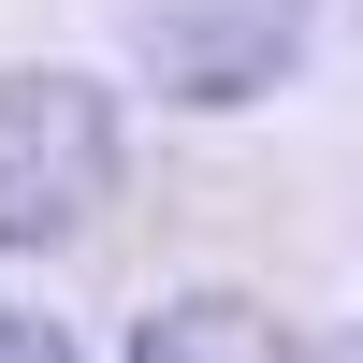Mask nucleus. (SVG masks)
I'll return each mask as SVG.
<instances>
[{
  "label": "nucleus",
  "mask_w": 363,
  "mask_h": 363,
  "mask_svg": "<svg viewBox=\"0 0 363 363\" xmlns=\"http://www.w3.org/2000/svg\"><path fill=\"white\" fill-rule=\"evenodd\" d=\"M116 189V102L87 73H0V247H58Z\"/></svg>",
  "instance_id": "f257e3e1"
},
{
  "label": "nucleus",
  "mask_w": 363,
  "mask_h": 363,
  "mask_svg": "<svg viewBox=\"0 0 363 363\" xmlns=\"http://www.w3.org/2000/svg\"><path fill=\"white\" fill-rule=\"evenodd\" d=\"M306 29H320V0H131L145 87L189 102V116H233V102H262V87H291Z\"/></svg>",
  "instance_id": "f03ea898"
},
{
  "label": "nucleus",
  "mask_w": 363,
  "mask_h": 363,
  "mask_svg": "<svg viewBox=\"0 0 363 363\" xmlns=\"http://www.w3.org/2000/svg\"><path fill=\"white\" fill-rule=\"evenodd\" d=\"M131 363H291V335L247 306V291H174V306L131 335Z\"/></svg>",
  "instance_id": "7ed1b4c3"
},
{
  "label": "nucleus",
  "mask_w": 363,
  "mask_h": 363,
  "mask_svg": "<svg viewBox=\"0 0 363 363\" xmlns=\"http://www.w3.org/2000/svg\"><path fill=\"white\" fill-rule=\"evenodd\" d=\"M0 363H87V349H73V335H58V320H44V306H0Z\"/></svg>",
  "instance_id": "20e7f679"
},
{
  "label": "nucleus",
  "mask_w": 363,
  "mask_h": 363,
  "mask_svg": "<svg viewBox=\"0 0 363 363\" xmlns=\"http://www.w3.org/2000/svg\"><path fill=\"white\" fill-rule=\"evenodd\" d=\"M306 363H363V320H349V335H335V349H306Z\"/></svg>",
  "instance_id": "39448f33"
}]
</instances>
